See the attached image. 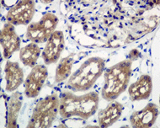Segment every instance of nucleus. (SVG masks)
<instances>
[{
  "label": "nucleus",
  "instance_id": "1",
  "mask_svg": "<svg viewBox=\"0 0 160 128\" xmlns=\"http://www.w3.org/2000/svg\"><path fill=\"white\" fill-rule=\"evenodd\" d=\"M99 95L96 92L77 96L71 92H65L59 101V112L63 119L78 116L88 119L96 112L99 104Z\"/></svg>",
  "mask_w": 160,
  "mask_h": 128
},
{
  "label": "nucleus",
  "instance_id": "2",
  "mask_svg": "<svg viewBox=\"0 0 160 128\" xmlns=\"http://www.w3.org/2000/svg\"><path fill=\"white\" fill-rule=\"evenodd\" d=\"M132 61L124 60L108 68L105 72V85L101 95L104 100L113 101L127 89L132 73Z\"/></svg>",
  "mask_w": 160,
  "mask_h": 128
},
{
  "label": "nucleus",
  "instance_id": "3",
  "mask_svg": "<svg viewBox=\"0 0 160 128\" xmlns=\"http://www.w3.org/2000/svg\"><path fill=\"white\" fill-rule=\"evenodd\" d=\"M105 69V61L100 57H90L69 78L67 87L75 92L89 89Z\"/></svg>",
  "mask_w": 160,
  "mask_h": 128
},
{
  "label": "nucleus",
  "instance_id": "4",
  "mask_svg": "<svg viewBox=\"0 0 160 128\" xmlns=\"http://www.w3.org/2000/svg\"><path fill=\"white\" fill-rule=\"evenodd\" d=\"M59 101L60 100L57 94L51 95L40 100L34 109L28 127H51L59 111Z\"/></svg>",
  "mask_w": 160,
  "mask_h": 128
},
{
  "label": "nucleus",
  "instance_id": "5",
  "mask_svg": "<svg viewBox=\"0 0 160 128\" xmlns=\"http://www.w3.org/2000/svg\"><path fill=\"white\" fill-rule=\"evenodd\" d=\"M58 19L55 14L47 13L39 22L32 23L28 26L25 36L33 43H44L48 41L55 31Z\"/></svg>",
  "mask_w": 160,
  "mask_h": 128
},
{
  "label": "nucleus",
  "instance_id": "6",
  "mask_svg": "<svg viewBox=\"0 0 160 128\" xmlns=\"http://www.w3.org/2000/svg\"><path fill=\"white\" fill-rule=\"evenodd\" d=\"M35 14V3L31 0L19 1L8 10L6 19L13 25H27Z\"/></svg>",
  "mask_w": 160,
  "mask_h": 128
},
{
  "label": "nucleus",
  "instance_id": "7",
  "mask_svg": "<svg viewBox=\"0 0 160 128\" xmlns=\"http://www.w3.org/2000/svg\"><path fill=\"white\" fill-rule=\"evenodd\" d=\"M48 72L44 65H36L25 81V94L29 98H36L40 94Z\"/></svg>",
  "mask_w": 160,
  "mask_h": 128
},
{
  "label": "nucleus",
  "instance_id": "8",
  "mask_svg": "<svg viewBox=\"0 0 160 128\" xmlns=\"http://www.w3.org/2000/svg\"><path fill=\"white\" fill-rule=\"evenodd\" d=\"M64 47V36L60 31H54L47 42L42 52V58L46 64L55 63L60 57Z\"/></svg>",
  "mask_w": 160,
  "mask_h": 128
},
{
  "label": "nucleus",
  "instance_id": "9",
  "mask_svg": "<svg viewBox=\"0 0 160 128\" xmlns=\"http://www.w3.org/2000/svg\"><path fill=\"white\" fill-rule=\"evenodd\" d=\"M0 40L3 49L4 58H10L15 52L19 50L20 39L15 32L14 25L10 23H7L4 25L1 31Z\"/></svg>",
  "mask_w": 160,
  "mask_h": 128
},
{
  "label": "nucleus",
  "instance_id": "10",
  "mask_svg": "<svg viewBox=\"0 0 160 128\" xmlns=\"http://www.w3.org/2000/svg\"><path fill=\"white\" fill-rule=\"evenodd\" d=\"M158 111L155 104L150 103L141 111H138L131 116V124L135 128L151 127L157 120Z\"/></svg>",
  "mask_w": 160,
  "mask_h": 128
},
{
  "label": "nucleus",
  "instance_id": "11",
  "mask_svg": "<svg viewBox=\"0 0 160 128\" xmlns=\"http://www.w3.org/2000/svg\"><path fill=\"white\" fill-rule=\"evenodd\" d=\"M152 78L149 75H142L138 80L132 84L128 89L131 100H147L152 92Z\"/></svg>",
  "mask_w": 160,
  "mask_h": 128
},
{
  "label": "nucleus",
  "instance_id": "12",
  "mask_svg": "<svg viewBox=\"0 0 160 128\" xmlns=\"http://www.w3.org/2000/svg\"><path fill=\"white\" fill-rule=\"evenodd\" d=\"M6 80V91L13 92L23 83L24 72L18 62L8 61L4 68Z\"/></svg>",
  "mask_w": 160,
  "mask_h": 128
},
{
  "label": "nucleus",
  "instance_id": "13",
  "mask_svg": "<svg viewBox=\"0 0 160 128\" xmlns=\"http://www.w3.org/2000/svg\"><path fill=\"white\" fill-rule=\"evenodd\" d=\"M111 103L99 113V124L100 127L106 128L113 125L122 116L123 106L119 102L111 101Z\"/></svg>",
  "mask_w": 160,
  "mask_h": 128
},
{
  "label": "nucleus",
  "instance_id": "14",
  "mask_svg": "<svg viewBox=\"0 0 160 128\" xmlns=\"http://www.w3.org/2000/svg\"><path fill=\"white\" fill-rule=\"evenodd\" d=\"M21 104H22V95H21V94L19 92L14 93L8 102L6 127H18L17 118H18L19 111L21 108Z\"/></svg>",
  "mask_w": 160,
  "mask_h": 128
},
{
  "label": "nucleus",
  "instance_id": "15",
  "mask_svg": "<svg viewBox=\"0 0 160 128\" xmlns=\"http://www.w3.org/2000/svg\"><path fill=\"white\" fill-rule=\"evenodd\" d=\"M41 53V48L36 43H31L20 50L19 57L25 66L34 67Z\"/></svg>",
  "mask_w": 160,
  "mask_h": 128
},
{
  "label": "nucleus",
  "instance_id": "16",
  "mask_svg": "<svg viewBox=\"0 0 160 128\" xmlns=\"http://www.w3.org/2000/svg\"><path fill=\"white\" fill-rule=\"evenodd\" d=\"M73 64V57L72 55L63 57L61 59L60 63L58 64V68L56 71V83H61L67 78H68Z\"/></svg>",
  "mask_w": 160,
  "mask_h": 128
}]
</instances>
